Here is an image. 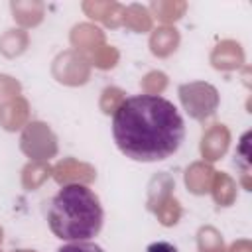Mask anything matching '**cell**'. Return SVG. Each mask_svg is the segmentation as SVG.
Instances as JSON below:
<instances>
[{"label":"cell","mask_w":252,"mask_h":252,"mask_svg":"<svg viewBox=\"0 0 252 252\" xmlns=\"http://www.w3.org/2000/svg\"><path fill=\"white\" fill-rule=\"evenodd\" d=\"M112 138L118 150L134 161H161L179 150L185 122L171 100L159 94H134L116 106Z\"/></svg>","instance_id":"6da1fadb"},{"label":"cell","mask_w":252,"mask_h":252,"mask_svg":"<svg viewBox=\"0 0 252 252\" xmlns=\"http://www.w3.org/2000/svg\"><path fill=\"white\" fill-rule=\"evenodd\" d=\"M102 222L100 199L83 183L63 185L47 205V224L59 240H91L100 232Z\"/></svg>","instance_id":"7a4b0ae2"},{"label":"cell","mask_w":252,"mask_h":252,"mask_svg":"<svg viewBox=\"0 0 252 252\" xmlns=\"http://www.w3.org/2000/svg\"><path fill=\"white\" fill-rule=\"evenodd\" d=\"M57 252H104L102 246L91 240H77V242H67L63 244Z\"/></svg>","instance_id":"3957f363"},{"label":"cell","mask_w":252,"mask_h":252,"mask_svg":"<svg viewBox=\"0 0 252 252\" xmlns=\"http://www.w3.org/2000/svg\"><path fill=\"white\" fill-rule=\"evenodd\" d=\"M146 252H179L171 242H165V240H158V242H152Z\"/></svg>","instance_id":"277c9868"}]
</instances>
